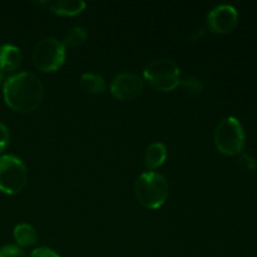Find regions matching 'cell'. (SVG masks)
Returning <instances> with one entry per match:
<instances>
[{
    "instance_id": "cell-1",
    "label": "cell",
    "mask_w": 257,
    "mask_h": 257,
    "mask_svg": "<svg viewBox=\"0 0 257 257\" xmlns=\"http://www.w3.org/2000/svg\"><path fill=\"white\" fill-rule=\"evenodd\" d=\"M5 104L18 113L34 112L43 102L44 85L35 74L20 72L8 78L3 87Z\"/></svg>"
},
{
    "instance_id": "cell-2",
    "label": "cell",
    "mask_w": 257,
    "mask_h": 257,
    "mask_svg": "<svg viewBox=\"0 0 257 257\" xmlns=\"http://www.w3.org/2000/svg\"><path fill=\"white\" fill-rule=\"evenodd\" d=\"M168 191L170 186L167 180L153 171L142 173L135 183V193L138 202L150 210H157L165 205Z\"/></svg>"
},
{
    "instance_id": "cell-3",
    "label": "cell",
    "mask_w": 257,
    "mask_h": 257,
    "mask_svg": "<svg viewBox=\"0 0 257 257\" xmlns=\"http://www.w3.org/2000/svg\"><path fill=\"white\" fill-rule=\"evenodd\" d=\"M180 68L173 60L155 59L143 70L145 79L158 92H172L180 85Z\"/></svg>"
},
{
    "instance_id": "cell-4",
    "label": "cell",
    "mask_w": 257,
    "mask_h": 257,
    "mask_svg": "<svg viewBox=\"0 0 257 257\" xmlns=\"http://www.w3.org/2000/svg\"><path fill=\"white\" fill-rule=\"evenodd\" d=\"M67 48L62 42L54 38H45L33 49V64L38 70L44 73L57 72L64 64L67 57Z\"/></svg>"
},
{
    "instance_id": "cell-5",
    "label": "cell",
    "mask_w": 257,
    "mask_h": 257,
    "mask_svg": "<svg viewBox=\"0 0 257 257\" xmlns=\"http://www.w3.org/2000/svg\"><path fill=\"white\" fill-rule=\"evenodd\" d=\"M215 145L226 156H236L242 152L245 147V132L237 118L226 117L218 123L215 132Z\"/></svg>"
},
{
    "instance_id": "cell-6",
    "label": "cell",
    "mask_w": 257,
    "mask_h": 257,
    "mask_svg": "<svg viewBox=\"0 0 257 257\" xmlns=\"http://www.w3.org/2000/svg\"><path fill=\"white\" fill-rule=\"evenodd\" d=\"M28 168L20 158L13 155L0 156V191L17 195L27 186Z\"/></svg>"
},
{
    "instance_id": "cell-7",
    "label": "cell",
    "mask_w": 257,
    "mask_h": 257,
    "mask_svg": "<svg viewBox=\"0 0 257 257\" xmlns=\"http://www.w3.org/2000/svg\"><path fill=\"white\" fill-rule=\"evenodd\" d=\"M145 89V83L135 73H120L110 83V93L119 100H133L140 97Z\"/></svg>"
},
{
    "instance_id": "cell-8",
    "label": "cell",
    "mask_w": 257,
    "mask_h": 257,
    "mask_svg": "<svg viewBox=\"0 0 257 257\" xmlns=\"http://www.w3.org/2000/svg\"><path fill=\"white\" fill-rule=\"evenodd\" d=\"M208 28L217 34H228L238 23L237 10L232 5H218L207 15Z\"/></svg>"
},
{
    "instance_id": "cell-9",
    "label": "cell",
    "mask_w": 257,
    "mask_h": 257,
    "mask_svg": "<svg viewBox=\"0 0 257 257\" xmlns=\"http://www.w3.org/2000/svg\"><path fill=\"white\" fill-rule=\"evenodd\" d=\"M23 55L18 47L13 44H4L0 47V70L12 73L22 65Z\"/></svg>"
},
{
    "instance_id": "cell-10",
    "label": "cell",
    "mask_w": 257,
    "mask_h": 257,
    "mask_svg": "<svg viewBox=\"0 0 257 257\" xmlns=\"http://www.w3.org/2000/svg\"><path fill=\"white\" fill-rule=\"evenodd\" d=\"M167 160V148L163 143L155 142L151 143L145 152V166L148 170H156L161 167Z\"/></svg>"
},
{
    "instance_id": "cell-11",
    "label": "cell",
    "mask_w": 257,
    "mask_h": 257,
    "mask_svg": "<svg viewBox=\"0 0 257 257\" xmlns=\"http://www.w3.org/2000/svg\"><path fill=\"white\" fill-rule=\"evenodd\" d=\"M49 9L59 17H74L85 9L87 4L82 0H59L48 3Z\"/></svg>"
},
{
    "instance_id": "cell-12",
    "label": "cell",
    "mask_w": 257,
    "mask_h": 257,
    "mask_svg": "<svg viewBox=\"0 0 257 257\" xmlns=\"http://www.w3.org/2000/svg\"><path fill=\"white\" fill-rule=\"evenodd\" d=\"M14 240L17 241L18 246L22 247H30L35 245L38 241V233L35 228L29 223H19L14 227Z\"/></svg>"
},
{
    "instance_id": "cell-13",
    "label": "cell",
    "mask_w": 257,
    "mask_h": 257,
    "mask_svg": "<svg viewBox=\"0 0 257 257\" xmlns=\"http://www.w3.org/2000/svg\"><path fill=\"white\" fill-rule=\"evenodd\" d=\"M80 87L90 94H102L105 92V80L94 73H85L80 77Z\"/></svg>"
},
{
    "instance_id": "cell-14",
    "label": "cell",
    "mask_w": 257,
    "mask_h": 257,
    "mask_svg": "<svg viewBox=\"0 0 257 257\" xmlns=\"http://www.w3.org/2000/svg\"><path fill=\"white\" fill-rule=\"evenodd\" d=\"M87 38L88 34L87 32H85L84 28L74 27L65 34L63 45H64L65 48H79L84 44Z\"/></svg>"
},
{
    "instance_id": "cell-15",
    "label": "cell",
    "mask_w": 257,
    "mask_h": 257,
    "mask_svg": "<svg viewBox=\"0 0 257 257\" xmlns=\"http://www.w3.org/2000/svg\"><path fill=\"white\" fill-rule=\"evenodd\" d=\"M180 85H182L183 89L186 90V93H188L190 95H193V97H197V95H200L201 93L203 92V84L197 79V78H186V79L181 80Z\"/></svg>"
},
{
    "instance_id": "cell-16",
    "label": "cell",
    "mask_w": 257,
    "mask_h": 257,
    "mask_svg": "<svg viewBox=\"0 0 257 257\" xmlns=\"http://www.w3.org/2000/svg\"><path fill=\"white\" fill-rule=\"evenodd\" d=\"M0 257H27V255L19 246L5 245L0 248Z\"/></svg>"
},
{
    "instance_id": "cell-17",
    "label": "cell",
    "mask_w": 257,
    "mask_h": 257,
    "mask_svg": "<svg viewBox=\"0 0 257 257\" xmlns=\"http://www.w3.org/2000/svg\"><path fill=\"white\" fill-rule=\"evenodd\" d=\"M10 133L7 125L4 123L0 122V155L7 150L8 145H9Z\"/></svg>"
},
{
    "instance_id": "cell-18",
    "label": "cell",
    "mask_w": 257,
    "mask_h": 257,
    "mask_svg": "<svg viewBox=\"0 0 257 257\" xmlns=\"http://www.w3.org/2000/svg\"><path fill=\"white\" fill-rule=\"evenodd\" d=\"M29 257H60L54 250L48 247H38L32 251Z\"/></svg>"
},
{
    "instance_id": "cell-19",
    "label": "cell",
    "mask_w": 257,
    "mask_h": 257,
    "mask_svg": "<svg viewBox=\"0 0 257 257\" xmlns=\"http://www.w3.org/2000/svg\"><path fill=\"white\" fill-rule=\"evenodd\" d=\"M241 163H242L243 167L247 168V170H255L257 167V161L248 155L241 156Z\"/></svg>"
},
{
    "instance_id": "cell-20",
    "label": "cell",
    "mask_w": 257,
    "mask_h": 257,
    "mask_svg": "<svg viewBox=\"0 0 257 257\" xmlns=\"http://www.w3.org/2000/svg\"><path fill=\"white\" fill-rule=\"evenodd\" d=\"M3 80H4V72H2V70H0V84L3 83Z\"/></svg>"
}]
</instances>
